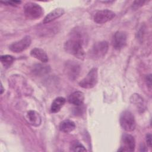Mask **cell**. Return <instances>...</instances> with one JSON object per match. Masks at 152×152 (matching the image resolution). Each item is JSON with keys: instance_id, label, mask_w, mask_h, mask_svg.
I'll return each mask as SVG.
<instances>
[{"instance_id": "6da1fadb", "label": "cell", "mask_w": 152, "mask_h": 152, "mask_svg": "<svg viewBox=\"0 0 152 152\" xmlns=\"http://www.w3.org/2000/svg\"><path fill=\"white\" fill-rule=\"evenodd\" d=\"M65 51L78 59H83L85 52L83 47L81 37L76 34L71 39L66 40L64 44Z\"/></svg>"}, {"instance_id": "7a4b0ae2", "label": "cell", "mask_w": 152, "mask_h": 152, "mask_svg": "<svg viewBox=\"0 0 152 152\" xmlns=\"http://www.w3.org/2000/svg\"><path fill=\"white\" fill-rule=\"evenodd\" d=\"M24 11L26 17L30 19H37L40 18L43 13V9L39 4L28 2L24 7Z\"/></svg>"}, {"instance_id": "3957f363", "label": "cell", "mask_w": 152, "mask_h": 152, "mask_svg": "<svg viewBox=\"0 0 152 152\" xmlns=\"http://www.w3.org/2000/svg\"><path fill=\"white\" fill-rule=\"evenodd\" d=\"M119 122L121 127L126 131H132L136 127L134 116L128 110H125L121 113Z\"/></svg>"}, {"instance_id": "277c9868", "label": "cell", "mask_w": 152, "mask_h": 152, "mask_svg": "<svg viewBox=\"0 0 152 152\" xmlns=\"http://www.w3.org/2000/svg\"><path fill=\"white\" fill-rule=\"evenodd\" d=\"M108 50V43L106 41L95 43L91 47L89 55L94 59H99L104 57Z\"/></svg>"}, {"instance_id": "5b68a950", "label": "cell", "mask_w": 152, "mask_h": 152, "mask_svg": "<svg viewBox=\"0 0 152 152\" xmlns=\"http://www.w3.org/2000/svg\"><path fill=\"white\" fill-rule=\"evenodd\" d=\"M98 81V72L96 68L90 70L87 75L79 82V86L84 88H91L94 87Z\"/></svg>"}, {"instance_id": "8992f818", "label": "cell", "mask_w": 152, "mask_h": 152, "mask_svg": "<svg viewBox=\"0 0 152 152\" xmlns=\"http://www.w3.org/2000/svg\"><path fill=\"white\" fill-rule=\"evenodd\" d=\"M31 43V39L29 36H26L23 37L21 40L16 41L11 43L9 48L10 49L15 53L21 52L26 50L30 46Z\"/></svg>"}, {"instance_id": "52a82bcc", "label": "cell", "mask_w": 152, "mask_h": 152, "mask_svg": "<svg viewBox=\"0 0 152 152\" xmlns=\"http://www.w3.org/2000/svg\"><path fill=\"white\" fill-rule=\"evenodd\" d=\"M135 147V141L133 136L130 134H124L121 139V147L118 151H134Z\"/></svg>"}, {"instance_id": "ba28073f", "label": "cell", "mask_w": 152, "mask_h": 152, "mask_svg": "<svg viewBox=\"0 0 152 152\" xmlns=\"http://www.w3.org/2000/svg\"><path fill=\"white\" fill-rule=\"evenodd\" d=\"M115 17V13L109 10L106 9L98 11L94 16V21L98 24H104Z\"/></svg>"}, {"instance_id": "9c48e42d", "label": "cell", "mask_w": 152, "mask_h": 152, "mask_svg": "<svg viewBox=\"0 0 152 152\" xmlns=\"http://www.w3.org/2000/svg\"><path fill=\"white\" fill-rule=\"evenodd\" d=\"M127 35L122 31H116L113 38V46L115 49L120 50L126 44Z\"/></svg>"}, {"instance_id": "30bf717a", "label": "cell", "mask_w": 152, "mask_h": 152, "mask_svg": "<svg viewBox=\"0 0 152 152\" xmlns=\"http://www.w3.org/2000/svg\"><path fill=\"white\" fill-rule=\"evenodd\" d=\"M65 68L66 69V74L71 80L77 78L80 72V66L77 63L72 61L68 62Z\"/></svg>"}, {"instance_id": "8fae6325", "label": "cell", "mask_w": 152, "mask_h": 152, "mask_svg": "<svg viewBox=\"0 0 152 152\" xmlns=\"http://www.w3.org/2000/svg\"><path fill=\"white\" fill-rule=\"evenodd\" d=\"M84 100V93L80 91L72 93L68 97V102L77 106H81L83 104Z\"/></svg>"}, {"instance_id": "7c38bea8", "label": "cell", "mask_w": 152, "mask_h": 152, "mask_svg": "<svg viewBox=\"0 0 152 152\" xmlns=\"http://www.w3.org/2000/svg\"><path fill=\"white\" fill-rule=\"evenodd\" d=\"M65 12V11L63 8H56L55 10H53V11H52L51 12H50L48 15H46L45 16V17L44 18L43 20V23L44 24H47L49 23L56 19H57L58 18L60 17L61 16H62Z\"/></svg>"}, {"instance_id": "4fadbf2b", "label": "cell", "mask_w": 152, "mask_h": 152, "mask_svg": "<svg viewBox=\"0 0 152 152\" xmlns=\"http://www.w3.org/2000/svg\"><path fill=\"white\" fill-rule=\"evenodd\" d=\"M30 55L36 59L42 62H46L48 61V56L44 50L40 48H35L30 52Z\"/></svg>"}, {"instance_id": "5bb4252c", "label": "cell", "mask_w": 152, "mask_h": 152, "mask_svg": "<svg viewBox=\"0 0 152 152\" xmlns=\"http://www.w3.org/2000/svg\"><path fill=\"white\" fill-rule=\"evenodd\" d=\"M75 128V123L69 119L62 121L59 124V129L63 132L69 133L72 132Z\"/></svg>"}, {"instance_id": "9a60e30c", "label": "cell", "mask_w": 152, "mask_h": 152, "mask_svg": "<svg viewBox=\"0 0 152 152\" xmlns=\"http://www.w3.org/2000/svg\"><path fill=\"white\" fill-rule=\"evenodd\" d=\"M66 100L62 97L56 98L52 102L50 107V110L52 113L58 112L65 103Z\"/></svg>"}, {"instance_id": "2e32d148", "label": "cell", "mask_w": 152, "mask_h": 152, "mask_svg": "<svg viewBox=\"0 0 152 152\" xmlns=\"http://www.w3.org/2000/svg\"><path fill=\"white\" fill-rule=\"evenodd\" d=\"M29 122L34 126H39L41 123V117L37 112L34 110H30L27 115Z\"/></svg>"}, {"instance_id": "e0dca14e", "label": "cell", "mask_w": 152, "mask_h": 152, "mask_svg": "<svg viewBox=\"0 0 152 152\" xmlns=\"http://www.w3.org/2000/svg\"><path fill=\"white\" fill-rule=\"evenodd\" d=\"M14 61V58L11 55H5L1 56V62L5 68H9L13 64Z\"/></svg>"}, {"instance_id": "ac0fdd59", "label": "cell", "mask_w": 152, "mask_h": 152, "mask_svg": "<svg viewBox=\"0 0 152 152\" xmlns=\"http://www.w3.org/2000/svg\"><path fill=\"white\" fill-rule=\"evenodd\" d=\"M48 66L41 65V64H37L34 67L33 72L36 73V74H42L44 73H46L48 71Z\"/></svg>"}, {"instance_id": "d6986e66", "label": "cell", "mask_w": 152, "mask_h": 152, "mask_svg": "<svg viewBox=\"0 0 152 152\" xmlns=\"http://www.w3.org/2000/svg\"><path fill=\"white\" fill-rule=\"evenodd\" d=\"M71 150L73 151H86L87 150L84 146L79 142H75L72 144Z\"/></svg>"}, {"instance_id": "ffe728a7", "label": "cell", "mask_w": 152, "mask_h": 152, "mask_svg": "<svg viewBox=\"0 0 152 152\" xmlns=\"http://www.w3.org/2000/svg\"><path fill=\"white\" fill-rule=\"evenodd\" d=\"M1 3H3L4 4H7V5H12V6H15L17 5L20 4L21 2L20 1H1Z\"/></svg>"}, {"instance_id": "44dd1931", "label": "cell", "mask_w": 152, "mask_h": 152, "mask_svg": "<svg viewBox=\"0 0 152 152\" xmlns=\"http://www.w3.org/2000/svg\"><path fill=\"white\" fill-rule=\"evenodd\" d=\"M144 2H145V1H134L133 4H132V8H134V9L138 8L139 7H141L142 5H143Z\"/></svg>"}, {"instance_id": "7402d4cb", "label": "cell", "mask_w": 152, "mask_h": 152, "mask_svg": "<svg viewBox=\"0 0 152 152\" xmlns=\"http://www.w3.org/2000/svg\"><path fill=\"white\" fill-rule=\"evenodd\" d=\"M146 142L147 144V145L149 147H151V134H148L146 135Z\"/></svg>"}, {"instance_id": "603a6c76", "label": "cell", "mask_w": 152, "mask_h": 152, "mask_svg": "<svg viewBox=\"0 0 152 152\" xmlns=\"http://www.w3.org/2000/svg\"><path fill=\"white\" fill-rule=\"evenodd\" d=\"M146 80H147V82H148V83L147 84V85H148L150 87H151V75H150V74L147 77Z\"/></svg>"}, {"instance_id": "cb8c5ba5", "label": "cell", "mask_w": 152, "mask_h": 152, "mask_svg": "<svg viewBox=\"0 0 152 152\" xmlns=\"http://www.w3.org/2000/svg\"><path fill=\"white\" fill-rule=\"evenodd\" d=\"M1 94H2V93H3V91H4V88H3V87H2V84H1Z\"/></svg>"}]
</instances>
